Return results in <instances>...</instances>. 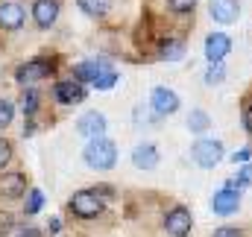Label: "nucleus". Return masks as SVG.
I'll return each instance as SVG.
<instances>
[{
    "label": "nucleus",
    "mask_w": 252,
    "mask_h": 237,
    "mask_svg": "<svg viewBox=\"0 0 252 237\" xmlns=\"http://www.w3.org/2000/svg\"><path fill=\"white\" fill-rule=\"evenodd\" d=\"M82 161L91 170H112L118 164V144L112 138H106V135L91 138L85 144V149H82Z\"/></svg>",
    "instance_id": "nucleus-1"
},
{
    "label": "nucleus",
    "mask_w": 252,
    "mask_h": 237,
    "mask_svg": "<svg viewBox=\"0 0 252 237\" xmlns=\"http://www.w3.org/2000/svg\"><path fill=\"white\" fill-rule=\"evenodd\" d=\"M67 211L79 220H97L103 211H106V196L97 190V187H85V190H76L70 199H67Z\"/></svg>",
    "instance_id": "nucleus-2"
},
{
    "label": "nucleus",
    "mask_w": 252,
    "mask_h": 237,
    "mask_svg": "<svg viewBox=\"0 0 252 237\" xmlns=\"http://www.w3.org/2000/svg\"><path fill=\"white\" fill-rule=\"evenodd\" d=\"M190 158H193L196 167H202V170H214L217 164H223V158H226V147H223L220 138H205V135H199V138L190 144Z\"/></svg>",
    "instance_id": "nucleus-3"
},
{
    "label": "nucleus",
    "mask_w": 252,
    "mask_h": 237,
    "mask_svg": "<svg viewBox=\"0 0 252 237\" xmlns=\"http://www.w3.org/2000/svg\"><path fill=\"white\" fill-rule=\"evenodd\" d=\"M241 202H244V196H241V187H238L235 178H226L223 187L214 190L211 199H208L211 214H217V217H232V214H238V211H241Z\"/></svg>",
    "instance_id": "nucleus-4"
},
{
    "label": "nucleus",
    "mask_w": 252,
    "mask_h": 237,
    "mask_svg": "<svg viewBox=\"0 0 252 237\" xmlns=\"http://www.w3.org/2000/svg\"><path fill=\"white\" fill-rule=\"evenodd\" d=\"M150 109H153L158 118H170V115H176V112L182 109V100H179V94H176L173 88L156 85V88L150 91Z\"/></svg>",
    "instance_id": "nucleus-5"
},
{
    "label": "nucleus",
    "mask_w": 252,
    "mask_h": 237,
    "mask_svg": "<svg viewBox=\"0 0 252 237\" xmlns=\"http://www.w3.org/2000/svg\"><path fill=\"white\" fill-rule=\"evenodd\" d=\"M164 232L170 237H188L193 232V214H190L185 205H173L167 214H164Z\"/></svg>",
    "instance_id": "nucleus-6"
},
{
    "label": "nucleus",
    "mask_w": 252,
    "mask_h": 237,
    "mask_svg": "<svg viewBox=\"0 0 252 237\" xmlns=\"http://www.w3.org/2000/svg\"><path fill=\"white\" fill-rule=\"evenodd\" d=\"M53 70H56V67H53V61H50V59H32V61L21 64V67L15 70V79H18L21 85H32V82L47 79Z\"/></svg>",
    "instance_id": "nucleus-7"
},
{
    "label": "nucleus",
    "mask_w": 252,
    "mask_h": 237,
    "mask_svg": "<svg viewBox=\"0 0 252 237\" xmlns=\"http://www.w3.org/2000/svg\"><path fill=\"white\" fill-rule=\"evenodd\" d=\"M53 97L62 106H76V103H82L88 97V91H85V85L79 79H62V82L53 85Z\"/></svg>",
    "instance_id": "nucleus-8"
},
{
    "label": "nucleus",
    "mask_w": 252,
    "mask_h": 237,
    "mask_svg": "<svg viewBox=\"0 0 252 237\" xmlns=\"http://www.w3.org/2000/svg\"><path fill=\"white\" fill-rule=\"evenodd\" d=\"M132 164L138 167V170H156L158 167V161H161V152H158V147L156 144H138L135 149H132Z\"/></svg>",
    "instance_id": "nucleus-9"
},
{
    "label": "nucleus",
    "mask_w": 252,
    "mask_h": 237,
    "mask_svg": "<svg viewBox=\"0 0 252 237\" xmlns=\"http://www.w3.org/2000/svg\"><path fill=\"white\" fill-rule=\"evenodd\" d=\"M27 190H30V181L24 173H3L0 176V196L3 199H21V196H27Z\"/></svg>",
    "instance_id": "nucleus-10"
},
{
    "label": "nucleus",
    "mask_w": 252,
    "mask_h": 237,
    "mask_svg": "<svg viewBox=\"0 0 252 237\" xmlns=\"http://www.w3.org/2000/svg\"><path fill=\"white\" fill-rule=\"evenodd\" d=\"M106 126H109V123H106V118H103L100 112H85L82 118L76 120V132H79L82 138H88V141L106 135Z\"/></svg>",
    "instance_id": "nucleus-11"
},
{
    "label": "nucleus",
    "mask_w": 252,
    "mask_h": 237,
    "mask_svg": "<svg viewBox=\"0 0 252 237\" xmlns=\"http://www.w3.org/2000/svg\"><path fill=\"white\" fill-rule=\"evenodd\" d=\"M59 18V0H35L32 3V21L41 30H50Z\"/></svg>",
    "instance_id": "nucleus-12"
},
{
    "label": "nucleus",
    "mask_w": 252,
    "mask_h": 237,
    "mask_svg": "<svg viewBox=\"0 0 252 237\" xmlns=\"http://www.w3.org/2000/svg\"><path fill=\"white\" fill-rule=\"evenodd\" d=\"M232 50V38L226 32H211L205 38V59L208 61H223Z\"/></svg>",
    "instance_id": "nucleus-13"
},
{
    "label": "nucleus",
    "mask_w": 252,
    "mask_h": 237,
    "mask_svg": "<svg viewBox=\"0 0 252 237\" xmlns=\"http://www.w3.org/2000/svg\"><path fill=\"white\" fill-rule=\"evenodd\" d=\"M211 18L223 27L235 24L241 18V3L238 0H211Z\"/></svg>",
    "instance_id": "nucleus-14"
},
{
    "label": "nucleus",
    "mask_w": 252,
    "mask_h": 237,
    "mask_svg": "<svg viewBox=\"0 0 252 237\" xmlns=\"http://www.w3.org/2000/svg\"><path fill=\"white\" fill-rule=\"evenodd\" d=\"M103 70H109V64L106 61H79L76 67H73V79H79L82 85H94L97 82V76L103 73Z\"/></svg>",
    "instance_id": "nucleus-15"
},
{
    "label": "nucleus",
    "mask_w": 252,
    "mask_h": 237,
    "mask_svg": "<svg viewBox=\"0 0 252 237\" xmlns=\"http://www.w3.org/2000/svg\"><path fill=\"white\" fill-rule=\"evenodd\" d=\"M0 27L3 30H21L24 27L21 3H0Z\"/></svg>",
    "instance_id": "nucleus-16"
},
{
    "label": "nucleus",
    "mask_w": 252,
    "mask_h": 237,
    "mask_svg": "<svg viewBox=\"0 0 252 237\" xmlns=\"http://www.w3.org/2000/svg\"><path fill=\"white\" fill-rule=\"evenodd\" d=\"M185 53H188V47H185L182 38H170V41H164L158 47V59H164V61H182Z\"/></svg>",
    "instance_id": "nucleus-17"
},
{
    "label": "nucleus",
    "mask_w": 252,
    "mask_h": 237,
    "mask_svg": "<svg viewBox=\"0 0 252 237\" xmlns=\"http://www.w3.org/2000/svg\"><path fill=\"white\" fill-rule=\"evenodd\" d=\"M185 126H188L190 135H205L211 129V115L205 109H193L188 115V120H185Z\"/></svg>",
    "instance_id": "nucleus-18"
},
{
    "label": "nucleus",
    "mask_w": 252,
    "mask_h": 237,
    "mask_svg": "<svg viewBox=\"0 0 252 237\" xmlns=\"http://www.w3.org/2000/svg\"><path fill=\"white\" fill-rule=\"evenodd\" d=\"M79 3V9L88 15V18H103V15H109V9H112V0H76Z\"/></svg>",
    "instance_id": "nucleus-19"
},
{
    "label": "nucleus",
    "mask_w": 252,
    "mask_h": 237,
    "mask_svg": "<svg viewBox=\"0 0 252 237\" xmlns=\"http://www.w3.org/2000/svg\"><path fill=\"white\" fill-rule=\"evenodd\" d=\"M205 85H220L223 79H226V67H223V61H208V70H205Z\"/></svg>",
    "instance_id": "nucleus-20"
},
{
    "label": "nucleus",
    "mask_w": 252,
    "mask_h": 237,
    "mask_svg": "<svg viewBox=\"0 0 252 237\" xmlns=\"http://www.w3.org/2000/svg\"><path fill=\"white\" fill-rule=\"evenodd\" d=\"M41 208H44V193H41L38 187H30V190H27V208H24V211H27V214H38Z\"/></svg>",
    "instance_id": "nucleus-21"
},
{
    "label": "nucleus",
    "mask_w": 252,
    "mask_h": 237,
    "mask_svg": "<svg viewBox=\"0 0 252 237\" xmlns=\"http://www.w3.org/2000/svg\"><path fill=\"white\" fill-rule=\"evenodd\" d=\"M115 85H118V70L109 67V70H103V73L97 76V82H94L91 88H97V91H109V88H115Z\"/></svg>",
    "instance_id": "nucleus-22"
},
{
    "label": "nucleus",
    "mask_w": 252,
    "mask_h": 237,
    "mask_svg": "<svg viewBox=\"0 0 252 237\" xmlns=\"http://www.w3.org/2000/svg\"><path fill=\"white\" fill-rule=\"evenodd\" d=\"M235 181H238V187H241V190H244V187H252V161H247V164H241V167H238Z\"/></svg>",
    "instance_id": "nucleus-23"
},
{
    "label": "nucleus",
    "mask_w": 252,
    "mask_h": 237,
    "mask_svg": "<svg viewBox=\"0 0 252 237\" xmlns=\"http://www.w3.org/2000/svg\"><path fill=\"white\" fill-rule=\"evenodd\" d=\"M167 9L173 15H188V12L196 9V0H167Z\"/></svg>",
    "instance_id": "nucleus-24"
},
{
    "label": "nucleus",
    "mask_w": 252,
    "mask_h": 237,
    "mask_svg": "<svg viewBox=\"0 0 252 237\" xmlns=\"http://www.w3.org/2000/svg\"><path fill=\"white\" fill-rule=\"evenodd\" d=\"M12 120H15V106H12L9 100H3V97H0V132H3Z\"/></svg>",
    "instance_id": "nucleus-25"
},
{
    "label": "nucleus",
    "mask_w": 252,
    "mask_h": 237,
    "mask_svg": "<svg viewBox=\"0 0 252 237\" xmlns=\"http://www.w3.org/2000/svg\"><path fill=\"white\" fill-rule=\"evenodd\" d=\"M35 112H38V94L35 91H24V115L35 118Z\"/></svg>",
    "instance_id": "nucleus-26"
},
{
    "label": "nucleus",
    "mask_w": 252,
    "mask_h": 237,
    "mask_svg": "<svg viewBox=\"0 0 252 237\" xmlns=\"http://www.w3.org/2000/svg\"><path fill=\"white\" fill-rule=\"evenodd\" d=\"M247 161H252V147H241V149L232 152V164H235V167H241V164H247Z\"/></svg>",
    "instance_id": "nucleus-27"
},
{
    "label": "nucleus",
    "mask_w": 252,
    "mask_h": 237,
    "mask_svg": "<svg viewBox=\"0 0 252 237\" xmlns=\"http://www.w3.org/2000/svg\"><path fill=\"white\" fill-rule=\"evenodd\" d=\"M9 161H12V144H9L6 138H0V170H3Z\"/></svg>",
    "instance_id": "nucleus-28"
},
{
    "label": "nucleus",
    "mask_w": 252,
    "mask_h": 237,
    "mask_svg": "<svg viewBox=\"0 0 252 237\" xmlns=\"http://www.w3.org/2000/svg\"><path fill=\"white\" fill-rule=\"evenodd\" d=\"M211 237H244V232L235 229V226H220V229H214V235Z\"/></svg>",
    "instance_id": "nucleus-29"
},
{
    "label": "nucleus",
    "mask_w": 252,
    "mask_h": 237,
    "mask_svg": "<svg viewBox=\"0 0 252 237\" xmlns=\"http://www.w3.org/2000/svg\"><path fill=\"white\" fill-rule=\"evenodd\" d=\"M241 123H244V129H247V132L252 135V103L247 106V109H244V115H241Z\"/></svg>",
    "instance_id": "nucleus-30"
},
{
    "label": "nucleus",
    "mask_w": 252,
    "mask_h": 237,
    "mask_svg": "<svg viewBox=\"0 0 252 237\" xmlns=\"http://www.w3.org/2000/svg\"><path fill=\"white\" fill-rule=\"evenodd\" d=\"M9 232H12V217L0 214V235H9Z\"/></svg>",
    "instance_id": "nucleus-31"
},
{
    "label": "nucleus",
    "mask_w": 252,
    "mask_h": 237,
    "mask_svg": "<svg viewBox=\"0 0 252 237\" xmlns=\"http://www.w3.org/2000/svg\"><path fill=\"white\" fill-rule=\"evenodd\" d=\"M47 232H50V235H59V232H62V220H59V217H53V220L47 223Z\"/></svg>",
    "instance_id": "nucleus-32"
},
{
    "label": "nucleus",
    "mask_w": 252,
    "mask_h": 237,
    "mask_svg": "<svg viewBox=\"0 0 252 237\" xmlns=\"http://www.w3.org/2000/svg\"><path fill=\"white\" fill-rule=\"evenodd\" d=\"M21 237H38V229H24V235Z\"/></svg>",
    "instance_id": "nucleus-33"
}]
</instances>
